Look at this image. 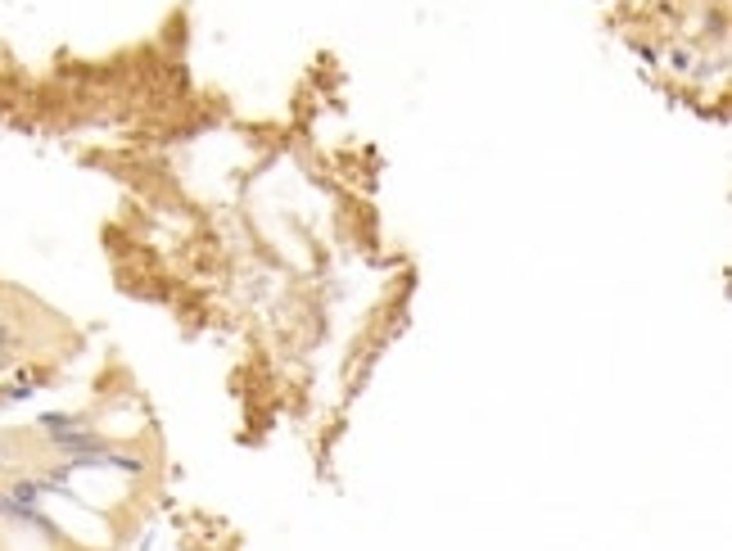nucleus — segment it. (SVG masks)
Returning <instances> with one entry per match:
<instances>
[{
    "instance_id": "3",
    "label": "nucleus",
    "mask_w": 732,
    "mask_h": 551,
    "mask_svg": "<svg viewBox=\"0 0 732 551\" xmlns=\"http://www.w3.org/2000/svg\"><path fill=\"white\" fill-rule=\"evenodd\" d=\"M14 352H18V330L9 321H0V366L14 362Z\"/></svg>"
},
{
    "instance_id": "4",
    "label": "nucleus",
    "mask_w": 732,
    "mask_h": 551,
    "mask_svg": "<svg viewBox=\"0 0 732 551\" xmlns=\"http://www.w3.org/2000/svg\"><path fill=\"white\" fill-rule=\"evenodd\" d=\"M36 497H41V484H14L9 488V501H18V506H32Z\"/></svg>"
},
{
    "instance_id": "1",
    "label": "nucleus",
    "mask_w": 732,
    "mask_h": 551,
    "mask_svg": "<svg viewBox=\"0 0 732 551\" xmlns=\"http://www.w3.org/2000/svg\"><path fill=\"white\" fill-rule=\"evenodd\" d=\"M55 447H59V452H68V457H82V452H104V443H100L95 434H77V430L55 434Z\"/></svg>"
},
{
    "instance_id": "2",
    "label": "nucleus",
    "mask_w": 732,
    "mask_h": 551,
    "mask_svg": "<svg viewBox=\"0 0 732 551\" xmlns=\"http://www.w3.org/2000/svg\"><path fill=\"white\" fill-rule=\"evenodd\" d=\"M77 425H82L77 416H64V411H45L41 416V430L45 434H68V430H77Z\"/></svg>"
}]
</instances>
